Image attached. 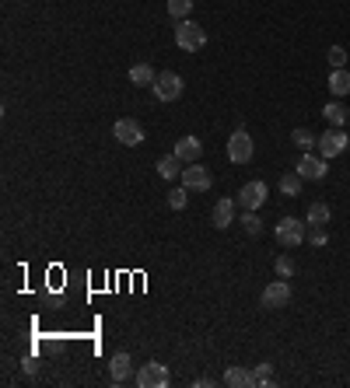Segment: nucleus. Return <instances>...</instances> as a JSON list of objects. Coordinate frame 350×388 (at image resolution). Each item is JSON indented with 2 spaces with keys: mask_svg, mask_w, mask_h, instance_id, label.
I'll list each match as a JSON object with an SVG mask.
<instances>
[{
  "mask_svg": "<svg viewBox=\"0 0 350 388\" xmlns=\"http://www.w3.org/2000/svg\"><path fill=\"white\" fill-rule=\"evenodd\" d=\"M301 175L298 171H288L284 178H281V192H284V196H301Z\"/></svg>",
  "mask_w": 350,
  "mask_h": 388,
  "instance_id": "21",
  "label": "nucleus"
},
{
  "mask_svg": "<svg viewBox=\"0 0 350 388\" xmlns=\"http://www.w3.org/2000/svg\"><path fill=\"white\" fill-rule=\"evenodd\" d=\"M221 381H224L228 388H249V385H256V371H245V367H228Z\"/></svg>",
  "mask_w": 350,
  "mask_h": 388,
  "instance_id": "14",
  "label": "nucleus"
},
{
  "mask_svg": "<svg viewBox=\"0 0 350 388\" xmlns=\"http://www.w3.org/2000/svg\"><path fill=\"white\" fill-rule=\"evenodd\" d=\"M183 185H186L190 192H207V189L214 185V178H210V171H207L203 165H186V168H183Z\"/></svg>",
  "mask_w": 350,
  "mask_h": 388,
  "instance_id": "11",
  "label": "nucleus"
},
{
  "mask_svg": "<svg viewBox=\"0 0 350 388\" xmlns=\"http://www.w3.org/2000/svg\"><path fill=\"white\" fill-rule=\"evenodd\" d=\"M172 154L179 158L183 165H197L200 154H203V144H200L197 137H183V140H175V151H172Z\"/></svg>",
  "mask_w": 350,
  "mask_h": 388,
  "instance_id": "12",
  "label": "nucleus"
},
{
  "mask_svg": "<svg viewBox=\"0 0 350 388\" xmlns=\"http://www.w3.org/2000/svg\"><path fill=\"white\" fill-rule=\"evenodd\" d=\"M291 144H294L298 151H312V147L319 144V137H315L312 130H305V126H298V130L291 133Z\"/></svg>",
  "mask_w": 350,
  "mask_h": 388,
  "instance_id": "20",
  "label": "nucleus"
},
{
  "mask_svg": "<svg viewBox=\"0 0 350 388\" xmlns=\"http://www.w3.org/2000/svg\"><path fill=\"white\" fill-rule=\"evenodd\" d=\"M242 214H245V217H242L245 231H249V235H259V231H262V221L256 217V210H242Z\"/></svg>",
  "mask_w": 350,
  "mask_h": 388,
  "instance_id": "28",
  "label": "nucleus"
},
{
  "mask_svg": "<svg viewBox=\"0 0 350 388\" xmlns=\"http://www.w3.org/2000/svg\"><path fill=\"white\" fill-rule=\"evenodd\" d=\"M151 87H154V99L158 102H179L183 99V77L172 74V70H161Z\"/></svg>",
  "mask_w": 350,
  "mask_h": 388,
  "instance_id": "3",
  "label": "nucleus"
},
{
  "mask_svg": "<svg viewBox=\"0 0 350 388\" xmlns=\"http://www.w3.org/2000/svg\"><path fill=\"white\" fill-rule=\"evenodd\" d=\"M22 367H25V374H35V371H39V360H35V357H25Z\"/></svg>",
  "mask_w": 350,
  "mask_h": 388,
  "instance_id": "30",
  "label": "nucleus"
},
{
  "mask_svg": "<svg viewBox=\"0 0 350 388\" xmlns=\"http://www.w3.org/2000/svg\"><path fill=\"white\" fill-rule=\"evenodd\" d=\"M235 203H238V200H217V207H214V224H217V228H231V221H235Z\"/></svg>",
  "mask_w": 350,
  "mask_h": 388,
  "instance_id": "17",
  "label": "nucleus"
},
{
  "mask_svg": "<svg viewBox=\"0 0 350 388\" xmlns=\"http://www.w3.org/2000/svg\"><path fill=\"white\" fill-rule=\"evenodd\" d=\"M267 196H270V189H267V182H245L242 189H238V207L242 210H259L262 203H267Z\"/></svg>",
  "mask_w": 350,
  "mask_h": 388,
  "instance_id": "8",
  "label": "nucleus"
},
{
  "mask_svg": "<svg viewBox=\"0 0 350 388\" xmlns=\"http://www.w3.org/2000/svg\"><path fill=\"white\" fill-rule=\"evenodd\" d=\"M347 151H350V147H347Z\"/></svg>",
  "mask_w": 350,
  "mask_h": 388,
  "instance_id": "31",
  "label": "nucleus"
},
{
  "mask_svg": "<svg viewBox=\"0 0 350 388\" xmlns=\"http://www.w3.org/2000/svg\"><path fill=\"white\" fill-rule=\"evenodd\" d=\"M294 171H298L305 182H322V178H326V171H329V161H326L322 154H308V151H301V158H298Z\"/></svg>",
  "mask_w": 350,
  "mask_h": 388,
  "instance_id": "5",
  "label": "nucleus"
},
{
  "mask_svg": "<svg viewBox=\"0 0 350 388\" xmlns=\"http://www.w3.org/2000/svg\"><path fill=\"white\" fill-rule=\"evenodd\" d=\"M183 168H186V165L175 158V154H168V158L158 161V175H161V178H183Z\"/></svg>",
  "mask_w": 350,
  "mask_h": 388,
  "instance_id": "18",
  "label": "nucleus"
},
{
  "mask_svg": "<svg viewBox=\"0 0 350 388\" xmlns=\"http://www.w3.org/2000/svg\"><path fill=\"white\" fill-rule=\"evenodd\" d=\"M274 269H277V276L291 280V276H294V259H291V255H281V259L274 262Z\"/></svg>",
  "mask_w": 350,
  "mask_h": 388,
  "instance_id": "26",
  "label": "nucleus"
},
{
  "mask_svg": "<svg viewBox=\"0 0 350 388\" xmlns=\"http://www.w3.org/2000/svg\"><path fill=\"white\" fill-rule=\"evenodd\" d=\"M322 116H326L329 126H343V123H347V106H343V102H329V106L322 109Z\"/></svg>",
  "mask_w": 350,
  "mask_h": 388,
  "instance_id": "19",
  "label": "nucleus"
},
{
  "mask_svg": "<svg viewBox=\"0 0 350 388\" xmlns=\"http://www.w3.org/2000/svg\"><path fill=\"white\" fill-rule=\"evenodd\" d=\"M154 77H158V74H154V67H151V63H133V67H130V84H133V87L154 84Z\"/></svg>",
  "mask_w": 350,
  "mask_h": 388,
  "instance_id": "16",
  "label": "nucleus"
},
{
  "mask_svg": "<svg viewBox=\"0 0 350 388\" xmlns=\"http://www.w3.org/2000/svg\"><path fill=\"white\" fill-rule=\"evenodd\" d=\"M175 46H179L183 53H197V49L207 46V32H203L193 18H186V22L175 25Z\"/></svg>",
  "mask_w": 350,
  "mask_h": 388,
  "instance_id": "1",
  "label": "nucleus"
},
{
  "mask_svg": "<svg viewBox=\"0 0 350 388\" xmlns=\"http://www.w3.org/2000/svg\"><path fill=\"white\" fill-rule=\"evenodd\" d=\"M329 91L336 94V99H343V94L350 91V70H347V67L329 70Z\"/></svg>",
  "mask_w": 350,
  "mask_h": 388,
  "instance_id": "15",
  "label": "nucleus"
},
{
  "mask_svg": "<svg viewBox=\"0 0 350 388\" xmlns=\"http://www.w3.org/2000/svg\"><path fill=\"white\" fill-rule=\"evenodd\" d=\"M186 196H190L186 185H183V189H172V192H168V207H172V210H183V207H186Z\"/></svg>",
  "mask_w": 350,
  "mask_h": 388,
  "instance_id": "25",
  "label": "nucleus"
},
{
  "mask_svg": "<svg viewBox=\"0 0 350 388\" xmlns=\"http://www.w3.org/2000/svg\"><path fill=\"white\" fill-rule=\"evenodd\" d=\"M168 381H172V378H168V367L158 364V360L144 364V367L133 374V385H137V388H165Z\"/></svg>",
  "mask_w": 350,
  "mask_h": 388,
  "instance_id": "7",
  "label": "nucleus"
},
{
  "mask_svg": "<svg viewBox=\"0 0 350 388\" xmlns=\"http://www.w3.org/2000/svg\"><path fill=\"white\" fill-rule=\"evenodd\" d=\"M329 70H340V67H347V49L343 46H329Z\"/></svg>",
  "mask_w": 350,
  "mask_h": 388,
  "instance_id": "24",
  "label": "nucleus"
},
{
  "mask_svg": "<svg viewBox=\"0 0 350 388\" xmlns=\"http://www.w3.org/2000/svg\"><path fill=\"white\" fill-rule=\"evenodd\" d=\"M168 15L175 22H186L193 15V0H168Z\"/></svg>",
  "mask_w": 350,
  "mask_h": 388,
  "instance_id": "23",
  "label": "nucleus"
},
{
  "mask_svg": "<svg viewBox=\"0 0 350 388\" xmlns=\"http://www.w3.org/2000/svg\"><path fill=\"white\" fill-rule=\"evenodd\" d=\"M252 154H256L252 137H249L245 130H235V133H231V140H228V158H231L235 165H249V161H252Z\"/></svg>",
  "mask_w": 350,
  "mask_h": 388,
  "instance_id": "9",
  "label": "nucleus"
},
{
  "mask_svg": "<svg viewBox=\"0 0 350 388\" xmlns=\"http://www.w3.org/2000/svg\"><path fill=\"white\" fill-rule=\"evenodd\" d=\"M256 385H274V364H256Z\"/></svg>",
  "mask_w": 350,
  "mask_h": 388,
  "instance_id": "27",
  "label": "nucleus"
},
{
  "mask_svg": "<svg viewBox=\"0 0 350 388\" xmlns=\"http://www.w3.org/2000/svg\"><path fill=\"white\" fill-rule=\"evenodd\" d=\"M329 217H333L329 203H312V207H308V217H305V221H308V224H322V228H326V224H329Z\"/></svg>",
  "mask_w": 350,
  "mask_h": 388,
  "instance_id": "22",
  "label": "nucleus"
},
{
  "mask_svg": "<svg viewBox=\"0 0 350 388\" xmlns=\"http://www.w3.org/2000/svg\"><path fill=\"white\" fill-rule=\"evenodd\" d=\"M305 242H312V245H326L329 242V235H326V228L322 224H308V238Z\"/></svg>",
  "mask_w": 350,
  "mask_h": 388,
  "instance_id": "29",
  "label": "nucleus"
},
{
  "mask_svg": "<svg viewBox=\"0 0 350 388\" xmlns=\"http://www.w3.org/2000/svg\"><path fill=\"white\" fill-rule=\"evenodd\" d=\"M291 283L281 276V280H270L267 287H262V298H259V305L267 308V312H277V308H288L291 305Z\"/></svg>",
  "mask_w": 350,
  "mask_h": 388,
  "instance_id": "2",
  "label": "nucleus"
},
{
  "mask_svg": "<svg viewBox=\"0 0 350 388\" xmlns=\"http://www.w3.org/2000/svg\"><path fill=\"white\" fill-rule=\"evenodd\" d=\"M315 147H319V154H322L326 161H333L336 154H343V151L350 147V137L343 133V126H329V130L319 137V144H315Z\"/></svg>",
  "mask_w": 350,
  "mask_h": 388,
  "instance_id": "4",
  "label": "nucleus"
},
{
  "mask_svg": "<svg viewBox=\"0 0 350 388\" xmlns=\"http://www.w3.org/2000/svg\"><path fill=\"white\" fill-rule=\"evenodd\" d=\"M109 374H112V381L116 385H123V381H130L133 378V360H130V353H112V360H109Z\"/></svg>",
  "mask_w": 350,
  "mask_h": 388,
  "instance_id": "13",
  "label": "nucleus"
},
{
  "mask_svg": "<svg viewBox=\"0 0 350 388\" xmlns=\"http://www.w3.org/2000/svg\"><path fill=\"white\" fill-rule=\"evenodd\" d=\"M305 238H308V221L301 224L298 217H284V221L277 224V242H281L284 248H298Z\"/></svg>",
  "mask_w": 350,
  "mask_h": 388,
  "instance_id": "6",
  "label": "nucleus"
},
{
  "mask_svg": "<svg viewBox=\"0 0 350 388\" xmlns=\"http://www.w3.org/2000/svg\"><path fill=\"white\" fill-rule=\"evenodd\" d=\"M112 137H116L123 147H140V144H144V126H140L137 119H116Z\"/></svg>",
  "mask_w": 350,
  "mask_h": 388,
  "instance_id": "10",
  "label": "nucleus"
}]
</instances>
